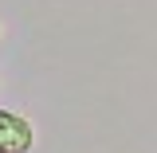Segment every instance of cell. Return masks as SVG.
I'll return each instance as SVG.
<instances>
[{
	"label": "cell",
	"mask_w": 157,
	"mask_h": 153,
	"mask_svg": "<svg viewBox=\"0 0 157 153\" xmlns=\"http://www.w3.org/2000/svg\"><path fill=\"white\" fill-rule=\"evenodd\" d=\"M36 145V134H32V122L20 114H8L0 110V153H28Z\"/></svg>",
	"instance_id": "1"
}]
</instances>
